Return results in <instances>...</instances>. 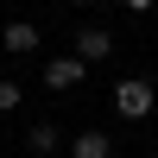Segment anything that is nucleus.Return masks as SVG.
Masks as SVG:
<instances>
[{
	"label": "nucleus",
	"mask_w": 158,
	"mask_h": 158,
	"mask_svg": "<svg viewBox=\"0 0 158 158\" xmlns=\"http://www.w3.org/2000/svg\"><path fill=\"white\" fill-rule=\"evenodd\" d=\"M70 158H114V139L108 133H76L70 139Z\"/></svg>",
	"instance_id": "39448f33"
},
{
	"label": "nucleus",
	"mask_w": 158,
	"mask_h": 158,
	"mask_svg": "<svg viewBox=\"0 0 158 158\" xmlns=\"http://www.w3.org/2000/svg\"><path fill=\"white\" fill-rule=\"evenodd\" d=\"M70 6H82V0H70Z\"/></svg>",
	"instance_id": "1a4fd4ad"
},
{
	"label": "nucleus",
	"mask_w": 158,
	"mask_h": 158,
	"mask_svg": "<svg viewBox=\"0 0 158 158\" xmlns=\"http://www.w3.org/2000/svg\"><path fill=\"white\" fill-rule=\"evenodd\" d=\"M82 70H89L82 57H51V70H44V82H51V89L63 95V89H76V82H82Z\"/></svg>",
	"instance_id": "20e7f679"
},
{
	"label": "nucleus",
	"mask_w": 158,
	"mask_h": 158,
	"mask_svg": "<svg viewBox=\"0 0 158 158\" xmlns=\"http://www.w3.org/2000/svg\"><path fill=\"white\" fill-rule=\"evenodd\" d=\"M57 146H63V133H57V127H51V120H44V127H32V133H25V152H32V158H51Z\"/></svg>",
	"instance_id": "423d86ee"
},
{
	"label": "nucleus",
	"mask_w": 158,
	"mask_h": 158,
	"mask_svg": "<svg viewBox=\"0 0 158 158\" xmlns=\"http://www.w3.org/2000/svg\"><path fill=\"white\" fill-rule=\"evenodd\" d=\"M120 6H127V13H152L158 0H120Z\"/></svg>",
	"instance_id": "6e6552de"
},
{
	"label": "nucleus",
	"mask_w": 158,
	"mask_h": 158,
	"mask_svg": "<svg viewBox=\"0 0 158 158\" xmlns=\"http://www.w3.org/2000/svg\"><path fill=\"white\" fill-rule=\"evenodd\" d=\"M108 51H114V38L101 32V25H82V32H76V57H82V63H101Z\"/></svg>",
	"instance_id": "7ed1b4c3"
},
{
	"label": "nucleus",
	"mask_w": 158,
	"mask_h": 158,
	"mask_svg": "<svg viewBox=\"0 0 158 158\" xmlns=\"http://www.w3.org/2000/svg\"><path fill=\"white\" fill-rule=\"evenodd\" d=\"M152 158H158V146H152Z\"/></svg>",
	"instance_id": "9d476101"
},
{
	"label": "nucleus",
	"mask_w": 158,
	"mask_h": 158,
	"mask_svg": "<svg viewBox=\"0 0 158 158\" xmlns=\"http://www.w3.org/2000/svg\"><path fill=\"white\" fill-rule=\"evenodd\" d=\"M152 108H158L152 76H127V82H114V114H120V120H146Z\"/></svg>",
	"instance_id": "f257e3e1"
},
{
	"label": "nucleus",
	"mask_w": 158,
	"mask_h": 158,
	"mask_svg": "<svg viewBox=\"0 0 158 158\" xmlns=\"http://www.w3.org/2000/svg\"><path fill=\"white\" fill-rule=\"evenodd\" d=\"M19 101H25V89H19V82H0V114H13Z\"/></svg>",
	"instance_id": "0eeeda50"
},
{
	"label": "nucleus",
	"mask_w": 158,
	"mask_h": 158,
	"mask_svg": "<svg viewBox=\"0 0 158 158\" xmlns=\"http://www.w3.org/2000/svg\"><path fill=\"white\" fill-rule=\"evenodd\" d=\"M0 44H6L13 57H32V51H38V25L32 19H6V25H0Z\"/></svg>",
	"instance_id": "f03ea898"
}]
</instances>
